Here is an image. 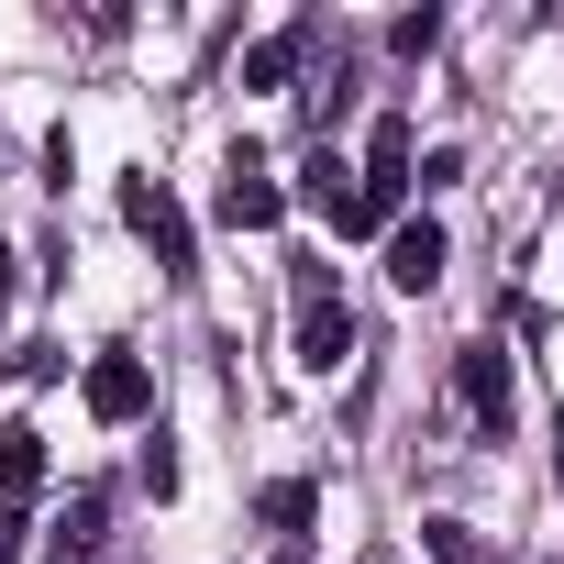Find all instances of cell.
Wrapping results in <instances>:
<instances>
[{
    "instance_id": "cell-1",
    "label": "cell",
    "mask_w": 564,
    "mask_h": 564,
    "mask_svg": "<svg viewBox=\"0 0 564 564\" xmlns=\"http://www.w3.org/2000/svg\"><path fill=\"white\" fill-rule=\"evenodd\" d=\"M122 221H133V232L155 243V265H166V276H199V243H188V210H177V199H166L155 177H133V188H122Z\"/></svg>"
},
{
    "instance_id": "cell-2",
    "label": "cell",
    "mask_w": 564,
    "mask_h": 564,
    "mask_svg": "<svg viewBox=\"0 0 564 564\" xmlns=\"http://www.w3.org/2000/svg\"><path fill=\"white\" fill-rule=\"evenodd\" d=\"M355 188H366V221L388 232V221H399V199H410V122H377V144H366V177H355Z\"/></svg>"
},
{
    "instance_id": "cell-3",
    "label": "cell",
    "mask_w": 564,
    "mask_h": 564,
    "mask_svg": "<svg viewBox=\"0 0 564 564\" xmlns=\"http://www.w3.org/2000/svg\"><path fill=\"white\" fill-rule=\"evenodd\" d=\"M276 210H289V188L232 144V166H221V221H232V232H276Z\"/></svg>"
},
{
    "instance_id": "cell-4",
    "label": "cell",
    "mask_w": 564,
    "mask_h": 564,
    "mask_svg": "<svg viewBox=\"0 0 564 564\" xmlns=\"http://www.w3.org/2000/svg\"><path fill=\"white\" fill-rule=\"evenodd\" d=\"M454 388H465V410H476L487 432H509V410H520V388H509V355H498V344H465V366H454Z\"/></svg>"
},
{
    "instance_id": "cell-5",
    "label": "cell",
    "mask_w": 564,
    "mask_h": 564,
    "mask_svg": "<svg viewBox=\"0 0 564 564\" xmlns=\"http://www.w3.org/2000/svg\"><path fill=\"white\" fill-rule=\"evenodd\" d=\"M144 399H155L144 355H100V366H89V410H100V421H144Z\"/></svg>"
},
{
    "instance_id": "cell-6",
    "label": "cell",
    "mask_w": 564,
    "mask_h": 564,
    "mask_svg": "<svg viewBox=\"0 0 564 564\" xmlns=\"http://www.w3.org/2000/svg\"><path fill=\"white\" fill-rule=\"evenodd\" d=\"M344 355H355V311H344V300H311V311H300V366L333 377Z\"/></svg>"
},
{
    "instance_id": "cell-7",
    "label": "cell",
    "mask_w": 564,
    "mask_h": 564,
    "mask_svg": "<svg viewBox=\"0 0 564 564\" xmlns=\"http://www.w3.org/2000/svg\"><path fill=\"white\" fill-rule=\"evenodd\" d=\"M45 487V432L34 421H0V509H23Z\"/></svg>"
},
{
    "instance_id": "cell-8",
    "label": "cell",
    "mask_w": 564,
    "mask_h": 564,
    "mask_svg": "<svg viewBox=\"0 0 564 564\" xmlns=\"http://www.w3.org/2000/svg\"><path fill=\"white\" fill-rule=\"evenodd\" d=\"M388 276H399V289H432V276H443V221H399L388 232Z\"/></svg>"
},
{
    "instance_id": "cell-9",
    "label": "cell",
    "mask_w": 564,
    "mask_h": 564,
    "mask_svg": "<svg viewBox=\"0 0 564 564\" xmlns=\"http://www.w3.org/2000/svg\"><path fill=\"white\" fill-rule=\"evenodd\" d=\"M311 509H322V498H311L300 476H276V487H265V531H276V564H300V553H311V542H300V531H311Z\"/></svg>"
},
{
    "instance_id": "cell-10",
    "label": "cell",
    "mask_w": 564,
    "mask_h": 564,
    "mask_svg": "<svg viewBox=\"0 0 564 564\" xmlns=\"http://www.w3.org/2000/svg\"><path fill=\"white\" fill-rule=\"evenodd\" d=\"M100 520H111V498H100V487H78V498H67V520H56V564L100 553Z\"/></svg>"
},
{
    "instance_id": "cell-11",
    "label": "cell",
    "mask_w": 564,
    "mask_h": 564,
    "mask_svg": "<svg viewBox=\"0 0 564 564\" xmlns=\"http://www.w3.org/2000/svg\"><path fill=\"white\" fill-rule=\"evenodd\" d=\"M300 56H311V34H265V45L243 56V89H276V78H289Z\"/></svg>"
},
{
    "instance_id": "cell-12",
    "label": "cell",
    "mask_w": 564,
    "mask_h": 564,
    "mask_svg": "<svg viewBox=\"0 0 564 564\" xmlns=\"http://www.w3.org/2000/svg\"><path fill=\"white\" fill-rule=\"evenodd\" d=\"M421 542H432V564H498V553H487L465 520H421Z\"/></svg>"
},
{
    "instance_id": "cell-13",
    "label": "cell",
    "mask_w": 564,
    "mask_h": 564,
    "mask_svg": "<svg viewBox=\"0 0 564 564\" xmlns=\"http://www.w3.org/2000/svg\"><path fill=\"white\" fill-rule=\"evenodd\" d=\"M443 45V12H399V56H432Z\"/></svg>"
},
{
    "instance_id": "cell-14",
    "label": "cell",
    "mask_w": 564,
    "mask_h": 564,
    "mask_svg": "<svg viewBox=\"0 0 564 564\" xmlns=\"http://www.w3.org/2000/svg\"><path fill=\"white\" fill-rule=\"evenodd\" d=\"M23 553V509H0V564H12Z\"/></svg>"
},
{
    "instance_id": "cell-15",
    "label": "cell",
    "mask_w": 564,
    "mask_h": 564,
    "mask_svg": "<svg viewBox=\"0 0 564 564\" xmlns=\"http://www.w3.org/2000/svg\"><path fill=\"white\" fill-rule=\"evenodd\" d=\"M553 487H564V410H553Z\"/></svg>"
},
{
    "instance_id": "cell-16",
    "label": "cell",
    "mask_w": 564,
    "mask_h": 564,
    "mask_svg": "<svg viewBox=\"0 0 564 564\" xmlns=\"http://www.w3.org/2000/svg\"><path fill=\"white\" fill-rule=\"evenodd\" d=\"M0 311H12V254H0Z\"/></svg>"
}]
</instances>
